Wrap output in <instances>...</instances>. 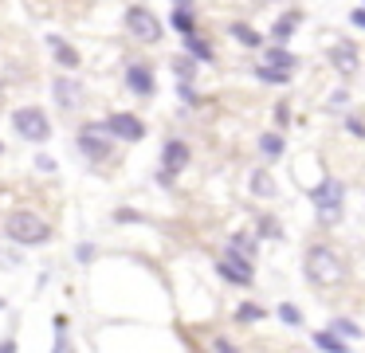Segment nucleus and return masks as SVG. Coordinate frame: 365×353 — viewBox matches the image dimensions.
<instances>
[{"mask_svg":"<svg viewBox=\"0 0 365 353\" xmlns=\"http://www.w3.org/2000/svg\"><path fill=\"white\" fill-rule=\"evenodd\" d=\"M302 279L318 295L341 287L346 282V259H341V251L334 243H307V251H302Z\"/></svg>","mask_w":365,"mask_h":353,"instance_id":"f257e3e1","label":"nucleus"},{"mask_svg":"<svg viewBox=\"0 0 365 353\" xmlns=\"http://www.w3.org/2000/svg\"><path fill=\"white\" fill-rule=\"evenodd\" d=\"M310 204H314V220L318 227H338L346 220V180L338 177H322L314 188H307Z\"/></svg>","mask_w":365,"mask_h":353,"instance_id":"f03ea898","label":"nucleus"},{"mask_svg":"<svg viewBox=\"0 0 365 353\" xmlns=\"http://www.w3.org/2000/svg\"><path fill=\"white\" fill-rule=\"evenodd\" d=\"M4 235H9L12 243H20V247H40V243L51 240V224L40 216V212H12L9 220H4Z\"/></svg>","mask_w":365,"mask_h":353,"instance_id":"7ed1b4c3","label":"nucleus"},{"mask_svg":"<svg viewBox=\"0 0 365 353\" xmlns=\"http://www.w3.org/2000/svg\"><path fill=\"white\" fill-rule=\"evenodd\" d=\"M189 161H192V145L185 138H165L161 141V161H158V185L161 188H173L177 185V177H181L185 169H189Z\"/></svg>","mask_w":365,"mask_h":353,"instance_id":"20e7f679","label":"nucleus"},{"mask_svg":"<svg viewBox=\"0 0 365 353\" xmlns=\"http://www.w3.org/2000/svg\"><path fill=\"white\" fill-rule=\"evenodd\" d=\"M122 28H126L138 44H150V47L165 39V24H161V16L153 12L150 4H130L126 12H122Z\"/></svg>","mask_w":365,"mask_h":353,"instance_id":"39448f33","label":"nucleus"},{"mask_svg":"<svg viewBox=\"0 0 365 353\" xmlns=\"http://www.w3.org/2000/svg\"><path fill=\"white\" fill-rule=\"evenodd\" d=\"M75 145H79V153L87 157L91 165H103L114 157V138H110V130H106V122H83L79 130H75Z\"/></svg>","mask_w":365,"mask_h":353,"instance_id":"423d86ee","label":"nucleus"},{"mask_svg":"<svg viewBox=\"0 0 365 353\" xmlns=\"http://www.w3.org/2000/svg\"><path fill=\"white\" fill-rule=\"evenodd\" d=\"M326 63H330V71L341 78V83H349V78L361 75V51H357L354 39H334L330 47H326Z\"/></svg>","mask_w":365,"mask_h":353,"instance_id":"0eeeda50","label":"nucleus"},{"mask_svg":"<svg viewBox=\"0 0 365 353\" xmlns=\"http://www.w3.org/2000/svg\"><path fill=\"white\" fill-rule=\"evenodd\" d=\"M122 83L134 98L150 102L158 94V71H153L150 59H126V71H122Z\"/></svg>","mask_w":365,"mask_h":353,"instance_id":"6e6552de","label":"nucleus"},{"mask_svg":"<svg viewBox=\"0 0 365 353\" xmlns=\"http://www.w3.org/2000/svg\"><path fill=\"white\" fill-rule=\"evenodd\" d=\"M12 126H16V133L24 141H48L51 138V118H48V110L43 106H20V110H12Z\"/></svg>","mask_w":365,"mask_h":353,"instance_id":"1a4fd4ad","label":"nucleus"},{"mask_svg":"<svg viewBox=\"0 0 365 353\" xmlns=\"http://www.w3.org/2000/svg\"><path fill=\"white\" fill-rule=\"evenodd\" d=\"M103 122H106V130H110L114 141H130V145L150 133V126H145L138 114H130V110H114V114H106Z\"/></svg>","mask_w":365,"mask_h":353,"instance_id":"9d476101","label":"nucleus"},{"mask_svg":"<svg viewBox=\"0 0 365 353\" xmlns=\"http://www.w3.org/2000/svg\"><path fill=\"white\" fill-rule=\"evenodd\" d=\"M302 20H307V12H302L299 4H294V8H283V12H279L275 20H271V28H267V39H271V44H291V39L299 36Z\"/></svg>","mask_w":365,"mask_h":353,"instance_id":"9b49d317","label":"nucleus"},{"mask_svg":"<svg viewBox=\"0 0 365 353\" xmlns=\"http://www.w3.org/2000/svg\"><path fill=\"white\" fill-rule=\"evenodd\" d=\"M51 94H56V106L71 114V110L83 106V98H87V86H83L75 75H56V83H51Z\"/></svg>","mask_w":365,"mask_h":353,"instance_id":"f8f14e48","label":"nucleus"},{"mask_svg":"<svg viewBox=\"0 0 365 353\" xmlns=\"http://www.w3.org/2000/svg\"><path fill=\"white\" fill-rule=\"evenodd\" d=\"M216 275H220L228 287H252V282H255V263H247V259H232V255H220V259H216Z\"/></svg>","mask_w":365,"mask_h":353,"instance_id":"ddd939ff","label":"nucleus"},{"mask_svg":"<svg viewBox=\"0 0 365 353\" xmlns=\"http://www.w3.org/2000/svg\"><path fill=\"white\" fill-rule=\"evenodd\" d=\"M259 243H263V240L255 235V227H240V232L228 235V243H224V255L255 263V259H259Z\"/></svg>","mask_w":365,"mask_h":353,"instance_id":"4468645a","label":"nucleus"},{"mask_svg":"<svg viewBox=\"0 0 365 353\" xmlns=\"http://www.w3.org/2000/svg\"><path fill=\"white\" fill-rule=\"evenodd\" d=\"M224 31H228V39H236L240 47H247V51H263V47L271 44L267 31H259L252 20H228V28H224Z\"/></svg>","mask_w":365,"mask_h":353,"instance_id":"2eb2a0df","label":"nucleus"},{"mask_svg":"<svg viewBox=\"0 0 365 353\" xmlns=\"http://www.w3.org/2000/svg\"><path fill=\"white\" fill-rule=\"evenodd\" d=\"M255 149H259V157H263L267 165L283 161V153H287V133H283V130H263L259 138H255Z\"/></svg>","mask_w":365,"mask_h":353,"instance_id":"dca6fc26","label":"nucleus"},{"mask_svg":"<svg viewBox=\"0 0 365 353\" xmlns=\"http://www.w3.org/2000/svg\"><path fill=\"white\" fill-rule=\"evenodd\" d=\"M48 51L56 55V63H59L63 71H79V67H83L79 47H75V44H67V39H63V36H56V31L48 36Z\"/></svg>","mask_w":365,"mask_h":353,"instance_id":"f3484780","label":"nucleus"},{"mask_svg":"<svg viewBox=\"0 0 365 353\" xmlns=\"http://www.w3.org/2000/svg\"><path fill=\"white\" fill-rule=\"evenodd\" d=\"M259 59L271 63V67H279V71H291V75L299 71V63H302L299 55L291 51V44H267V47L259 51Z\"/></svg>","mask_w":365,"mask_h":353,"instance_id":"a211bd4d","label":"nucleus"},{"mask_svg":"<svg viewBox=\"0 0 365 353\" xmlns=\"http://www.w3.org/2000/svg\"><path fill=\"white\" fill-rule=\"evenodd\" d=\"M247 196H252V200H275L279 196L275 177H271L267 169H252L247 173Z\"/></svg>","mask_w":365,"mask_h":353,"instance_id":"6ab92c4d","label":"nucleus"},{"mask_svg":"<svg viewBox=\"0 0 365 353\" xmlns=\"http://www.w3.org/2000/svg\"><path fill=\"white\" fill-rule=\"evenodd\" d=\"M181 44H185V55H192L200 67H216V47H212V39H208L205 31H197V36L181 39Z\"/></svg>","mask_w":365,"mask_h":353,"instance_id":"aec40b11","label":"nucleus"},{"mask_svg":"<svg viewBox=\"0 0 365 353\" xmlns=\"http://www.w3.org/2000/svg\"><path fill=\"white\" fill-rule=\"evenodd\" d=\"M310 345H314L318 353H354V345H349L346 337H338L330 326H326V329H314V334H310Z\"/></svg>","mask_w":365,"mask_h":353,"instance_id":"412c9836","label":"nucleus"},{"mask_svg":"<svg viewBox=\"0 0 365 353\" xmlns=\"http://www.w3.org/2000/svg\"><path fill=\"white\" fill-rule=\"evenodd\" d=\"M169 28H173L181 39L197 36V31H200V24H197V8H169Z\"/></svg>","mask_w":365,"mask_h":353,"instance_id":"4be33fe9","label":"nucleus"},{"mask_svg":"<svg viewBox=\"0 0 365 353\" xmlns=\"http://www.w3.org/2000/svg\"><path fill=\"white\" fill-rule=\"evenodd\" d=\"M247 71H252V78H255V83H263V86H291V71H279V67H271V63H252V67H247Z\"/></svg>","mask_w":365,"mask_h":353,"instance_id":"5701e85b","label":"nucleus"},{"mask_svg":"<svg viewBox=\"0 0 365 353\" xmlns=\"http://www.w3.org/2000/svg\"><path fill=\"white\" fill-rule=\"evenodd\" d=\"M169 71H173V78L177 83H197V71H200V63L192 59V55H173V59H169Z\"/></svg>","mask_w":365,"mask_h":353,"instance_id":"b1692460","label":"nucleus"},{"mask_svg":"<svg viewBox=\"0 0 365 353\" xmlns=\"http://www.w3.org/2000/svg\"><path fill=\"white\" fill-rule=\"evenodd\" d=\"M255 235H259V240H283V224H279V216H271V212L255 216Z\"/></svg>","mask_w":365,"mask_h":353,"instance_id":"393cba45","label":"nucleus"},{"mask_svg":"<svg viewBox=\"0 0 365 353\" xmlns=\"http://www.w3.org/2000/svg\"><path fill=\"white\" fill-rule=\"evenodd\" d=\"M349 102H354V94H349L346 83H341V86H334V91H330V98L322 102V110H326V114H341V110H349Z\"/></svg>","mask_w":365,"mask_h":353,"instance_id":"a878e982","label":"nucleus"},{"mask_svg":"<svg viewBox=\"0 0 365 353\" xmlns=\"http://www.w3.org/2000/svg\"><path fill=\"white\" fill-rule=\"evenodd\" d=\"M263 318H267V310L259 302H240L232 310V322H240V326H252V322H263Z\"/></svg>","mask_w":365,"mask_h":353,"instance_id":"bb28decb","label":"nucleus"},{"mask_svg":"<svg viewBox=\"0 0 365 353\" xmlns=\"http://www.w3.org/2000/svg\"><path fill=\"white\" fill-rule=\"evenodd\" d=\"M330 329L338 337H346V342H361V337H365V329L357 326L354 318H330Z\"/></svg>","mask_w":365,"mask_h":353,"instance_id":"cd10ccee","label":"nucleus"},{"mask_svg":"<svg viewBox=\"0 0 365 353\" xmlns=\"http://www.w3.org/2000/svg\"><path fill=\"white\" fill-rule=\"evenodd\" d=\"M275 318L283 322V326H291V329L302 326V310H299L294 302H279V306H275Z\"/></svg>","mask_w":365,"mask_h":353,"instance_id":"c85d7f7f","label":"nucleus"},{"mask_svg":"<svg viewBox=\"0 0 365 353\" xmlns=\"http://www.w3.org/2000/svg\"><path fill=\"white\" fill-rule=\"evenodd\" d=\"M177 98L185 102V106H200V91H197V83H177Z\"/></svg>","mask_w":365,"mask_h":353,"instance_id":"c756f323","label":"nucleus"},{"mask_svg":"<svg viewBox=\"0 0 365 353\" xmlns=\"http://www.w3.org/2000/svg\"><path fill=\"white\" fill-rule=\"evenodd\" d=\"M341 130H346L349 138L365 141V118H357V114H346V118H341Z\"/></svg>","mask_w":365,"mask_h":353,"instance_id":"7c9ffc66","label":"nucleus"},{"mask_svg":"<svg viewBox=\"0 0 365 353\" xmlns=\"http://www.w3.org/2000/svg\"><path fill=\"white\" fill-rule=\"evenodd\" d=\"M291 126V98H279L275 102V130H287Z\"/></svg>","mask_w":365,"mask_h":353,"instance_id":"2f4dec72","label":"nucleus"},{"mask_svg":"<svg viewBox=\"0 0 365 353\" xmlns=\"http://www.w3.org/2000/svg\"><path fill=\"white\" fill-rule=\"evenodd\" d=\"M95 255H98V247H95V243H79V247H75V263H83V267H87V263H95Z\"/></svg>","mask_w":365,"mask_h":353,"instance_id":"473e14b6","label":"nucleus"},{"mask_svg":"<svg viewBox=\"0 0 365 353\" xmlns=\"http://www.w3.org/2000/svg\"><path fill=\"white\" fill-rule=\"evenodd\" d=\"M51 353H75L71 337H67V326H63V329H56V345H51Z\"/></svg>","mask_w":365,"mask_h":353,"instance_id":"72a5a7b5","label":"nucleus"},{"mask_svg":"<svg viewBox=\"0 0 365 353\" xmlns=\"http://www.w3.org/2000/svg\"><path fill=\"white\" fill-rule=\"evenodd\" d=\"M138 220H142L138 208H114V224H138Z\"/></svg>","mask_w":365,"mask_h":353,"instance_id":"f704fd0d","label":"nucleus"},{"mask_svg":"<svg viewBox=\"0 0 365 353\" xmlns=\"http://www.w3.org/2000/svg\"><path fill=\"white\" fill-rule=\"evenodd\" d=\"M349 28L365 31V4H354V8H349Z\"/></svg>","mask_w":365,"mask_h":353,"instance_id":"c9c22d12","label":"nucleus"},{"mask_svg":"<svg viewBox=\"0 0 365 353\" xmlns=\"http://www.w3.org/2000/svg\"><path fill=\"white\" fill-rule=\"evenodd\" d=\"M36 169H40V173H56V161H51V153H36Z\"/></svg>","mask_w":365,"mask_h":353,"instance_id":"e433bc0d","label":"nucleus"},{"mask_svg":"<svg viewBox=\"0 0 365 353\" xmlns=\"http://www.w3.org/2000/svg\"><path fill=\"white\" fill-rule=\"evenodd\" d=\"M212 353H240V349H236V342H228V337H216V342H212Z\"/></svg>","mask_w":365,"mask_h":353,"instance_id":"4c0bfd02","label":"nucleus"},{"mask_svg":"<svg viewBox=\"0 0 365 353\" xmlns=\"http://www.w3.org/2000/svg\"><path fill=\"white\" fill-rule=\"evenodd\" d=\"M0 353H16V337H12V334L0 337Z\"/></svg>","mask_w":365,"mask_h":353,"instance_id":"58836bf2","label":"nucleus"},{"mask_svg":"<svg viewBox=\"0 0 365 353\" xmlns=\"http://www.w3.org/2000/svg\"><path fill=\"white\" fill-rule=\"evenodd\" d=\"M252 8H271V4H279V0H247Z\"/></svg>","mask_w":365,"mask_h":353,"instance_id":"ea45409f","label":"nucleus"},{"mask_svg":"<svg viewBox=\"0 0 365 353\" xmlns=\"http://www.w3.org/2000/svg\"><path fill=\"white\" fill-rule=\"evenodd\" d=\"M173 8H197V0H173Z\"/></svg>","mask_w":365,"mask_h":353,"instance_id":"a19ab883","label":"nucleus"},{"mask_svg":"<svg viewBox=\"0 0 365 353\" xmlns=\"http://www.w3.org/2000/svg\"><path fill=\"white\" fill-rule=\"evenodd\" d=\"M0 153H4V145H0Z\"/></svg>","mask_w":365,"mask_h":353,"instance_id":"79ce46f5","label":"nucleus"},{"mask_svg":"<svg viewBox=\"0 0 365 353\" xmlns=\"http://www.w3.org/2000/svg\"><path fill=\"white\" fill-rule=\"evenodd\" d=\"M361 4H365V0H361Z\"/></svg>","mask_w":365,"mask_h":353,"instance_id":"37998d69","label":"nucleus"}]
</instances>
